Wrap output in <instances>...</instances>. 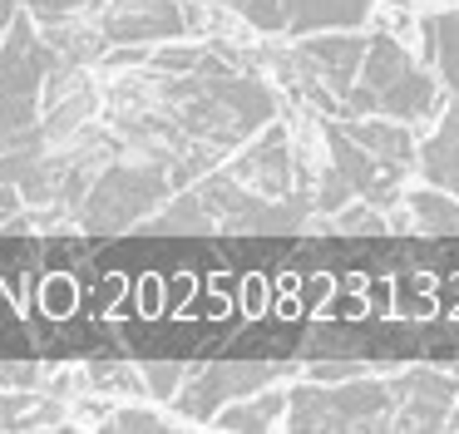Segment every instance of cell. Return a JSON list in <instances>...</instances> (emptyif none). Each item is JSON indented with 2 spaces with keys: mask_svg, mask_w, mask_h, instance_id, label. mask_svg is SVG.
<instances>
[{
  "mask_svg": "<svg viewBox=\"0 0 459 434\" xmlns=\"http://www.w3.org/2000/svg\"><path fill=\"white\" fill-rule=\"evenodd\" d=\"M297 365L287 360H222V365H198V370L183 375V385L173 390V410L193 424H208L212 414L228 400H242V395H257L262 385H277Z\"/></svg>",
  "mask_w": 459,
  "mask_h": 434,
  "instance_id": "cell-6",
  "label": "cell"
},
{
  "mask_svg": "<svg viewBox=\"0 0 459 434\" xmlns=\"http://www.w3.org/2000/svg\"><path fill=\"white\" fill-rule=\"evenodd\" d=\"M415 163L429 178V187H445V193L459 197V99L445 108L435 134L425 143H415Z\"/></svg>",
  "mask_w": 459,
  "mask_h": 434,
  "instance_id": "cell-14",
  "label": "cell"
},
{
  "mask_svg": "<svg viewBox=\"0 0 459 434\" xmlns=\"http://www.w3.org/2000/svg\"><path fill=\"white\" fill-rule=\"evenodd\" d=\"M40 380V365H0V390H30Z\"/></svg>",
  "mask_w": 459,
  "mask_h": 434,
  "instance_id": "cell-25",
  "label": "cell"
},
{
  "mask_svg": "<svg viewBox=\"0 0 459 434\" xmlns=\"http://www.w3.org/2000/svg\"><path fill=\"white\" fill-rule=\"evenodd\" d=\"M203 213H208L212 232H297L311 222V197L291 193V197H262L252 187H242L238 178H228L222 168H208L203 178H193Z\"/></svg>",
  "mask_w": 459,
  "mask_h": 434,
  "instance_id": "cell-3",
  "label": "cell"
},
{
  "mask_svg": "<svg viewBox=\"0 0 459 434\" xmlns=\"http://www.w3.org/2000/svg\"><path fill=\"white\" fill-rule=\"evenodd\" d=\"M104 430H114V434H159V430H169V424H163L153 410H134V404H124V410L109 414Z\"/></svg>",
  "mask_w": 459,
  "mask_h": 434,
  "instance_id": "cell-22",
  "label": "cell"
},
{
  "mask_svg": "<svg viewBox=\"0 0 459 434\" xmlns=\"http://www.w3.org/2000/svg\"><path fill=\"white\" fill-rule=\"evenodd\" d=\"M321 134H326V168H331V178H336L351 197L380 207V213H390V207L405 197V173H400V168H385L380 158H370L366 148H360L356 138L336 124V118H326Z\"/></svg>",
  "mask_w": 459,
  "mask_h": 434,
  "instance_id": "cell-7",
  "label": "cell"
},
{
  "mask_svg": "<svg viewBox=\"0 0 459 434\" xmlns=\"http://www.w3.org/2000/svg\"><path fill=\"white\" fill-rule=\"evenodd\" d=\"M307 375L321 380V385L326 380H356V375H370V365H360V360H316Z\"/></svg>",
  "mask_w": 459,
  "mask_h": 434,
  "instance_id": "cell-24",
  "label": "cell"
},
{
  "mask_svg": "<svg viewBox=\"0 0 459 434\" xmlns=\"http://www.w3.org/2000/svg\"><path fill=\"white\" fill-rule=\"evenodd\" d=\"M331 232H346V237H360V232H390L385 227V213L370 203H360V197H351V203H341L336 213H326Z\"/></svg>",
  "mask_w": 459,
  "mask_h": 434,
  "instance_id": "cell-19",
  "label": "cell"
},
{
  "mask_svg": "<svg viewBox=\"0 0 459 434\" xmlns=\"http://www.w3.org/2000/svg\"><path fill=\"white\" fill-rule=\"evenodd\" d=\"M90 385H94V390H139V365L94 360L90 365Z\"/></svg>",
  "mask_w": 459,
  "mask_h": 434,
  "instance_id": "cell-21",
  "label": "cell"
},
{
  "mask_svg": "<svg viewBox=\"0 0 459 434\" xmlns=\"http://www.w3.org/2000/svg\"><path fill=\"white\" fill-rule=\"evenodd\" d=\"M376 0H281V25L287 39L311 35V30H346V25H366Z\"/></svg>",
  "mask_w": 459,
  "mask_h": 434,
  "instance_id": "cell-13",
  "label": "cell"
},
{
  "mask_svg": "<svg viewBox=\"0 0 459 434\" xmlns=\"http://www.w3.org/2000/svg\"><path fill=\"white\" fill-rule=\"evenodd\" d=\"M183 375H188V365H178V360H149V365H139V380H149L153 400H173V390L183 385Z\"/></svg>",
  "mask_w": 459,
  "mask_h": 434,
  "instance_id": "cell-20",
  "label": "cell"
},
{
  "mask_svg": "<svg viewBox=\"0 0 459 434\" xmlns=\"http://www.w3.org/2000/svg\"><path fill=\"white\" fill-rule=\"evenodd\" d=\"M410 213V227L435 237H459V197L445 193V187H415V193L400 197Z\"/></svg>",
  "mask_w": 459,
  "mask_h": 434,
  "instance_id": "cell-16",
  "label": "cell"
},
{
  "mask_svg": "<svg viewBox=\"0 0 459 434\" xmlns=\"http://www.w3.org/2000/svg\"><path fill=\"white\" fill-rule=\"evenodd\" d=\"M395 414L390 430H445L449 410L459 400V380L445 370H405L395 375Z\"/></svg>",
  "mask_w": 459,
  "mask_h": 434,
  "instance_id": "cell-10",
  "label": "cell"
},
{
  "mask_svg": "<svg viewBox=\"0 0 459 434\" xmlns=\"http://www.w3.org/2000/svg\"><path fill=\"white\" fill-rule=\"evenodd\" d=\"M21 10L35 20V25H50V20L84 15V10H90V0H21Z\"/></svg>",
  "mask_w": 459,
  "mask_h": 434,
  "instance_id": "cell-23",
  "label": "cell"
},
{
  "mask_svg": "<svg viewBox=\"0 0 459 434\" xmlns=\"http://www.w3.org/2000/svg\"><path fill=\"white\" fill-rule=\"evenodd\" d=\"M228 178H238L242 187L262 197H291L297 193V173H291V134L281 124H262L247 143H238L228 153Z\"/></svg>",
  "mask_w": 459,
  "mask_h": 434,
  "instance_id": "cell-9",
  "label": "cell"
},
{
  "mask_svg": "<svg viewBox=\"0 0 459 434\" xmlns=\"http://www.w3.org/2000/svg\"><path fill=\"white\" fill-rule=\"evenodd\" d=\"M370 158H380L385 168H400L410 173L415 168V138H410V124L400 118H385V114H356V118H336Z\"/></svg>",
  "mask_w": 459,
  "mask_h": 434,
  "instance_id": "cell-11",
  "label": "cell"
},
{
  "mask_svg": "<svg viewBox=\"0 0 459 434\" xmlns=\"http://www.w3.org/2000/svg\"><path fill=\"white\" fill-rule=\"evenodd\" d=\"M281 410H287V385H277V390H267L262 385L257 395H242V400H228L218 414H212V424L228 434H257V430H272V424L281 420Z\"/></svg>",
  "mask_w": 459,
  "mask_h": 434,
  "instance_id": "cell-15",
  "label": "cell"
},
{
  "mask_svg": "<svg viewBox=\"0 0 459 434\" xmlns=\"http://www.w3.org/2000/svg\"><path fill=\"white\" fill-rule=\"evenodd\" d=\"M55 49L40 39L35 20L15 10L5 35H0V138L25 134L40 118V84L55 65Z\"/></svg>",
  "mask_w": 459,
  "mask_h": 434,
  "instance_id": "cell-4",
  "label": "cell"
},
{
  "mask_svg": "<svg viewBox=\"0 0 459 434\" xmlns=\"http://www.w3.org/2000/svg\"><path fill=\"white\" fill-rule=\"evenodd\" d=\"M228 15H238L247 30H257V35H287V25H281V0H218Z\"/></svg>",
  "mask_w": 459,
  "mask_h": 434,
  "instance_id": "cell-18",
  "label": "cell"
},
{
  "mask_svg": "<svg viewBox=\"0 0 459 434\" xmlns=\"http://www.w3.org/2000/svg\"><path fill=\"white\" fill-rule=\"evenodd\" d=\"M30 410V395H0V430H15V424H21V414Z\"/></svg>",
  "mask_w": 459,
  "mask_h": 434,
  "instance_id": "cell-26",
  "label": "cell"
},
{
  "mask_svg": "<svg viewBox=\"0 0 459 434\" xmlns=\"http://www.w3.org/2000/svg\"><path fill=\"white\" fill-rule=\"evenodd\" d=\"M287 430H390L395 385L390 380H311L287 390Z\"/></svg>",
  "mask_w": 459,
  "mask_h": 434,
  "instance_id": "cell-2",
  "label": "cell"
},
{
  "mask_svg": "<svg viewBox=\"0 0 459 434\" xmlns=\"http://www.w3.org/2000/svg\"><path fill=\"white\" fill-rule=\"evenodd\" d=\"M376 114L400 118V124H425V118H435L439 114V79L429 69L410 65L405 74H395L376 94Z\"/></svg>",
  "mask_w": 459,
  "mask_h": 434,
  "instance_id": "cell-12",
  "label": "cell"
},
{
  "mask_svg": "<svg viewBox=\"0 0 459 434\" xmlns=\"http://www.w3.org/2000/svg\"><path fill=\"white\" fill-rule=\"evenodd\" d=\"M173 197V183H169V163L163 158H149V153H119L90 178L84 197L74 203V222L84 232H124V227L143 222L153 207Z\"/></svg>",
  "mask_w": 459,
  "mask_h": 434,
  "instance_id": "cell-1",
  "label": "cell"
},
{
  "mask_svg": "<svg viewBox=\"0 0 459 434\" xmlns=\"http://www.w3.org/2000/svg\"><path fill=\"white\" fill-rule=\"evenodd\" d=\"M455 430H459V414H455Z\"/></svg>",
  "mask_w": 459,
  "mask_h": 434,
  "instance_id": "cell-27",
  "label": "cell"
},
{
  "mask_svg": "<svg viewBox=\"0 0 459 434\" xmlns=\"http://www.w3.org/2000/svg\"><path fill=\"white\" fill-rule=\"evenodd\" d=\"M90 25L104 45H169L208 30L203 0H90Z\"/></svg>",
  "mask_w": 459,
  "mask_h": 434,
  "instance_id": "cell-5",
  "label": "cell"
},
{
  "mask_svg": "<svg viewBox=\"0 0 459 434\" xmlns=\"http://www.w3.org/2000/svg\"><path fill=\"white\" fill-rule=\"evenodd\" d=\"M94 108H100V84L90 79V65L55 59L40 84V118H35L45 143H65L84 124H94Z\"/></svg>",
  "mask_w": 459,
  "mask_h": 434,
  "instance_id": "cell-8",
  "label": "cell"
},
{
  "mask_svg": "<svg viewBox=\"0 0 459 434\" xmlns=\"http://www.w3.org/2000/svg\"><path fill=\"white\" fill-rule=\"evenodd\" d=\"M425 39H429V59H435V69L445 74L449 94L459 99V10L429 15L425 20Z\"/></svg>",
  "mask_w": 459,
  "mask_h": 434,
  "instance_id": "cell-17",
  "label": "cell"
}]
</instances>
